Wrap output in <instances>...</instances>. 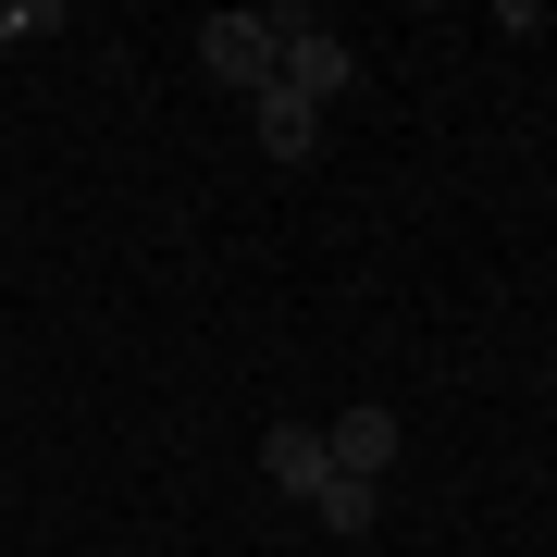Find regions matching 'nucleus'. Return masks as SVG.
<instances>
[{
  "mask_svg": "<svg viewBox=\"0 0 557 557\" xmlns=\"http://www.w3.org/2000/svg\"><path fill=\"white\" fill-rule=\"evenodd\" d=\"M260 471H273L285 483V496H322V483H335V458H322V434H310V421H273V434H260Z\"/></svg>",
  "mask_w": 557,
  "mask_h": 557,
  "instance_id": "20e7f679",
  "label": "nucleus"
},
{
  "mask_svg": "<svg viewBox=\"0 0 557 557\" xmlns=\"http://www.w3.org/2000/svg\"><path fill=\"white\" fill-rule=\"evenodd\" d=\"M199 75L236 87V100H260V87H273V25H260V13H211L199 25Z\"/></svg>",
  "mask_w": 557,
  "mask_h": 557,
  "instance_id": "f03ea898",
  "label": "nucleus"
},
{
  "mask_svg": "<svg viewBox=\"0 0 557 557\" xmlns=\"http://www.w3.org/2000/svg\"><path fill=\"white\" fill-rule=\"evenodd\" d=\"M260 25H273V87H298L310 112H335L347 87H359V50H347L322 13H298V0H285V13H260Z\"/></svg>",
  "mask_w": 557,
  "mask_h": 557,
  "instance_id": "f257e3e1",
  "label": "nucleus"
},
{
  "mask_svg": "<svg viewBox=\"0 0 557 557\" xmlns=\"http://www.w3.org/2000/svg\"><path fill=\"white\" fill-rule=\"evenodd\" d=\"M322 458H335L347 483H384V471H397V409H347V421H322Z\"/></svg>",
  "mask_w": 557,
  "mask_h": 557,
  "instance_id": "7ed1b4c3",
  "label": "nucleus"
},
{
  "mask_svg": "<svg viewBox=\"0 0 557 557\" xmlns=\"http://www.w3.org/2000/svg\"><path fill=\"white\" fill-rule=\"evenodd\" d=\"M38 25H50V0H0V50H13V38H38Z\"/></svg>",
  "mask_w": 557,
  "mask_h": 557,
  "instance_id": "0eeeda50",
  "label": "nucleus"
},
{
  "mask_svg": "<svg viewBox=\"0 0 557 557\" xmlns=\"http://www.w3.org/2000/svg\"><path fill=\"white\" fill-rule=\"evenodd\" d=\"M310 520H322V533H372V520H384V483H322V496H310Z\"/></svg>",
  "mask_w": 557,
  "mask_h": 557,
  "instance_id": "423d86ee",
  "label": "nucleus"
},
{
  "mask_svg": "<svg viewBox=\"0 0 557 557\" xmlns=\"http://www.w3.org/2000/svg\"><path fill=\"white\" fill-rule=\"evenodd\" d=\"M248 112H260V149H273V161H322V112L298 100V87H260Z\"/></svg>",
  "mask_w": 557,
  "mask_h": 557,
  "instance_id": "39448f33",
  "label": "nucleus"
}]
</instances>
